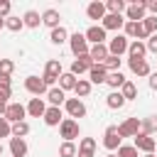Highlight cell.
<instances>
[{
    "label": "cell",
    "instance_id": "6da1fadb",
    "mask_svg": "<svg viewBox=\"0 0 157 157\" xmlns=\"http://www.w3.org/2000/svg\"><path fill=\"white\" fill-rule=\"evenodd\" d=\"M69 47H71V54H74L76 59L91 52V44H88V39H86V34H81V32H74V34L69 37Z\"/></svg>",
    "mask_w": 157,
    "mask_h": 157
},
{
    "label": "cell",
    "instance_id": "7a4b0ae2",
    "mask_svg": "<svg viewBox=\"0 0 157 157\" xmlns=\"http://www.w3.org/2000/svg\"><path fill=\"white\" fill-rule=\"evenodd\" d=\"M61 74H64V71H61V61H59V59H49L47 66H44V76H42V78H44V83H47L49 88H54V83L59 81Z\"/></svg>",
    "mask_w": 157,
    "mask_h": 157
},
{
    "label": "cell",
    "instance_id": "3957f363",
    "mask_svg": "<svg viewBox=\"0 0 157 157\" xmlns=\"http://www.w3.org/2000/svg\"><path fill=\"white\" fill-rule=\"evenodd\" d=\"M132 140H135V142H132V147H135V150H140V152H145V155H155V152H157V140H155L152 135L137 132Z\"/></svg>",
    "mask_w": 157,
    "mask_h": 157
},
{
    "label": "cell",
    "instance_id": "277c9868",
    "mask_svg": "<svg viewBox=\"0 0 157 157\" xmlns=\"http://www.w3.org/2000/svg\"><path fill=\"white\" fill-rule=\"evenodd\" d=\"M59 132H61L64 142H74V140L78 137V132H81L78 120H74V118H64V120H61V125H59Z\"/></svg>",
    "mask_w": 157,
    "mask_h": 157
},
{
    "label": "cell",
    "instance_id": "5b68a950",
    "mask_svg": "<svg viewBox=\"0 0 157 157\" xmlns=\"http://www.w3.org/2000/svg\"><path fill=\"white\" fill-rule=\"evenodd\" d=\"M125 17L128 22H142L147 17V7H145V0H135L125 7Z\"/></svg>",
    "mask_w": 157,
    "mask_h": 157
},
{
    "label": "cell",
    "instance_id": "8992f818",
    "mask_svg": "<svg viewBox=\"0 0 157 157\" xmlns=\"http://www.w3.org/2000/svg\"><path fill=\"white\" fill-rule=\"evenodd\" d=\"M123 34L128 37V39H137V42H142V39H150L147 37V32H145V27H142V22H128L125 20V27H123Z\"/></svg>",
    "mask_w": 157,
    "mask_h": 157
},
{
    "label": "cell",
    "instance_id": "52a82bcc",
    "mask_svg": "<svg viewBox=\"0 0 157 157\" xmlns=\"http://www.w3.org/2000/svg\"><path fill=\"white\" fill-rule=\"evenodd\" d=\"M128 47H130V39H128L125 34H115L113 39H108V52H110L113 56L128 54Z\"/></svg>",
    "mask_w": 157,
    "mask_h": 157
},
{
    "label": "cell",
    "instance_id": "ba28073f",
    "mask_svg": "<svg viewBox=\"0 0 157 157\" xmlns=\"http://www.w3.org/2000/svg\"><path fill=\"white\" fill-rule=\"evenodd\" d=\"M25 88H27L34 98L47 96V91H49V86H47L44 78H39V76H27V78H25Z\"/></svg>",
    "mask_w": 157,
    "mask_h": 157
},
{
    "label": "cell",
    "instance_id": "9c48e42d",
    "mask_svg": "<svg viewBox=\"0 0 157 157\" xmlns=\"http://www.w3.org/2000/svg\"><path fill=\"white\" fill-rule=\"evenodd\" d=\"M140 125H142L140 118H128L125 123L118 125V135H120V137H135V135L140 132Z\"/></svg>",
    "mask_w": 157,
    "mask_h": 157
},
{
    "label": "cell",
    "instance_id": "30bf717a",
    "mask_svg": "<svg viewBox=\"0 0 157 157\" xmlns=\"http://www.w3.org/2000/svg\"><path fill=\"white\" fill-rule=\"evenodd\" d=\"M120 140H123V137L118 135V125H108V128H105V132H103V147L113 152V150H118V147H120Z\"/></svg>",
    "mask_w": 157,
    "mask_h": 157
},
{
    "label": "cell",
    "instance_id": "8fae6325",
    "mask_svg": "<svg viewBox=\"0 0 157 157\" xmlns=\"http://www.w3.org/2000/svg\"><path fill=\"white\" fill-rule=\"evenodd\" d=\"M64 108H66V113H69V118H83L86 115V105H83V101L81 98H66V103H64Z\"/></svg>",
    "mask_w": 157,
    "mask_h": 157
},
{
    "label": "cell",
    "instance_id": "7c38bea8",
    "mask_svg": "<svg viewBox=\"0 0 157 157\" xmlns=\"http://www.w3.org/2000/svg\"><path fill=\"white\" fill-rule=\"evenodd\" d=\"M25 115H27V105H22V103H10L5 110V120H10V123H22Z\"/></svg>",
    "mask_w": 157,
    "mask_h": 157
},
{
    "label": "cell",
    "instance_id": "4fadbf2b",
    "mask_svg": "<svg viewBox=\"0 0 157 157\" xmlns=\"http://www.w3.org/2000/svg\"><path fill=\"white\" fill-rule=\"evenodd\" d=\"M83 34H86V39H88L91 47H93V44H105V39H108V37H105V29H103L101 25H91Z\"/></svg>",
    "mask_w": 157,
    "mask_h": 157
},
{
    "label": "cell",
    "instance_id": "5bb4252c",
    "mask_svg": "<svg viewBox=\"0 0 157 157\" xmlns=\"http://www.w3.org/2000/svg\"><path fill=\"white\" fill-rule=\"evenodd\" d=\"M91 66H93V59L88 56V54H83V56H78V59H74V64H71V74L74 76H81V74H88L91 71Z\"/></svg>",
    "mask_w": 157,
    "mask_h": 157
},
{
    "label": "cell",
    "instance_id": "9a60e30c",
    "mask_svg": "<svg viewBox=\"0 0 157 157\" xmlns=\"http://www.w3.org/2000/svg\"><path fill=\"white\" fill-rule=\"evenodd\" d=\"M86 15H88V20H98V22H103V17L108 15V10H105V2H98V0L88 2V7H86Z\"/></svg>",
    "mask_w": 157,
    "mask_h": 157
},
{
    "label": "cell",
    "instance_id": "2e32d148",
    "mask_svg": "<svg viewBox=\"0 0 157 157\" xmlns=\"http://www.w3.org/2000/svg\"><path fill=\"white\" fill-rule=\"evenodd\" d=\"M42 120H44V125H49V128H56V125H61V120H64V115H61V108H54V105H49Z\"/></svg>",
    "mask_w": 157,
    "mask_h": 157
},
{
    "label": "cell",
    "instance_id": "e0dca14e",
    "mask_svg": "<svg viewBox=\"0 0 157 157\" xmlns=\"http://www.w3.org/2000/svg\"><path fill=\"white\" fill-rule=\"evenodd\" d=\"M59 20H61V15H59V10H54V7H49V10H44V12H42V25H47L49 29L61 27V25H59Z\"/></svg>",
    "mask_w": 157,
    "mask_h": 157
},
{
    "label": "cell",
    "instance_id": "ac0fdd59",
    "mask_svg": "<svg viewBox=\"0 0 157 157\" xmlns=\"http://www.w3.org/2000/svg\"><path fill=\"white\" fill-rule=\"evenodd\" d=\"M101 27H103L105 32H108V29H115V32H118L120 27H125V20H123V15H110V12H108V15L103 17Z\"/></svg>",
    "mask_w": 157,
    "mask_h": 157
},
{
    "label": "cell",
    "instance_id": "d6986e66",
    "mask_svg": "<svg viewBox=\"0 0 157 157\" xmlns=\"http://www.w3.org/2000/svg\"><path fill=\"white\" fill-rule=\"evenodd\" d=\"M128 56L130 59H137V61H142L145 56H147V44L145 42H130V47H128Z\"/></svg>",
    "mask_w": 157,
    "mask_h": 157
},
{
    "label": "cell",
    "instance_id": "ffe728a7",
    "mask_svg": "<svg viewBox=\"0 0 157 157\" xmlns=\"http://www.w3.org/2000/svg\"><path fill=\"white\" fill-rule=\"evenodd\" d=\"M128 66H130V71H132L135 76H150V74H152L147 59H142V61H137V59H128Z\"/></svg>",
    "mask_w": 157,
    "mask_h": 157
},
{
    "label": "cell",
    "instance_id": "44dd1931",
    "mask_svg": "<svg viewBox=\"0 0 157 157\" xmlns=\"http://www.w3.org/2000/svg\"><path fill=\"white\" fill-rule=\"evenodd\" d=\"M47 101H49V105L61 108V105L66 103V93H64L59 86H54V88H49V91H47Z\"/></svg>",
    "mask_w": 157,
    "mask_h": 157
},
{
    "label": "cell",
    "instance_id": "7402d4cb",
    "mask_svg": "<svg viewBox=\"0 0 157 157\" xmlns=\"http://www.w3.org/2000/svg\"><path fill=\"white\" fill-rule=\"evenodd\" d=\"M27 113H29L32 118H44V113H47L44 98H29V103H27Z\"/></svg>",
    "mask_w": 157,
    "mask_h": 157
},
{
    "label": "cell",
    "instance_id": "603a6c76",
    "mask_svg": "<svg viewBox=\"0 0 157 157\" xmlns=\"http://www.w3.org/2000/svg\"><path fill=\"white\" fill-rule=\"evenodd\" d=\"M108 44H93L91 47V52H88V56L93 59V64H103L105 59H108Z\"/></svg>",
    "mask_w": 157,
    "mask_h": 157
},
{
    "label": "cell",
    "instance_id": "cb8c5ba5",
    "mask_svg": "<svg viewBox=\"0 0 157 157\" xmlns=\"http://www.w3.org/2000/svg\"><path fill=\"white\" fill-rule=\"evenodd\" d=\"M105 78H108L105 66H103V64H93L91 71H88V81H91V83H105Z\"/></svg>",
    "mask_w": 157,
    "mask_h": 157
},
{
    "label": "cell",
    "instance_id": "d4e9b609",
    "mask_svg": "<svg viewBox=\"0 0 157 157\" xmlns=\"http://www.w3.org/2000/svg\"><path fill=\"white\" fill-rule=\"evenodd\" d=\"M10 155L12 157H27V142H25V137H10Z\"/></svg>",
    "mask_w": 157,
    "mask_h": 157
},
{
    "label": "cell",
    "instance_id": "484cf974",
    "mask_svg": "<svg viewBox=\"0 0 157 157\" xmlns=\"http://www.w3.org/2000/svg\"><path fill=\"white\" fill-rule=\"evenodd\" d=\"M76 157H96V140L93 137H83L78 142V155Z\"/></svg>",
    "mask_w": 157,
    "mask_h": 157
},
{
    "label": "cell",
    "instance_id": "4316f807",
    "mask_svg": "<svg viewBox=\"0 0 157 157\" xmlns=\"http://www.w3.org/2000/svg\"><path fill=\"white\" fill-rule=\"evenodd\" d=\"M125 103H128V101L123 98V93H120V91H110V93L105 96V105H108L110 110H120Z\"/></svg>",
    "mask_w": 157,
    "mask_h": 157
},
{
    "label": "cell",
    "instance_id": "83f0119b",
    "mask_svg": "<svg viewBox=\"0 0 157 157\" xmlns=\"http://www.w3.org/2000/svg\"><path fill=\"white\" fill-rule=\"evenodd\" d=\"M76 81H78V78H76L71 71H64V74L59 76V88H61L64 93H66V91H74V88H76Z\"/></svg>",
    "mask_w": 157,
    "mask_h": 157
},
{
    "label": "cell",
    "instance_id": "f1b7e54d",
    "mask_svg": "<svg viewBox=\"0 0 157 157\" xmlns=\"http://www.w3.org/2000/svg\"><path fill=\"white\" fill-rule=\"evenodd\" d=\"M22 20H25V27H32V29H37V27L42 25V15H39L37 10H27V12L22 15Z\"/></svg>",
    "mask_w": 157,
    "mask_h": 157
},
{
    "label": "cell",
    "instance_id": "f546056e",
    "mask_svg": "<svg viewBox=\"0 0 157 157\" xmlns=\"http://www.w3.org/2000/svg\"><path fill=\"white\" fill-rule=\"evenodd\" d=\"M49 42H52V44H56V47H61L64 42H69V32H66L64 27H56V29H52V32H49Z\"/></svg>",
    "mask_w": 157,
    "mask_h": 157
},
{
    "label": "cell",
    "instance_id": "4dcf8cb0",
    "mask_svg": "<svg viewBox=\"0 0 157 157\" xmlns=\"http://www.w3.org/2000/svg\"><path fill=\"white\" fill-rule=\"evenodd\" d=\"M125 81H128V78H125L120 71H113V74H108V78H105V83H108L113 91H120V88L125 86Z\"/></svg>",
    "mask_w": 157,
    "mask_h": 157
},
{
    "label": "cell",
    "instance_id": "1f68e13d",
    "mask_svg": "<svg viewBox=\"0 0 157 157\" xmlns=\"http://www.w3.org/2000/svg\"><path fill=\"white\" fill-rule=\"evenodd\" d=\"M91 86H93V83H91L88 78H78V81H76V88H74L76 98H86V96L91 93Z\"/></svg>",
    "mask_w": 157,
    "mask_h": 157
},
{
    "label": "cell",
    "instance_id": "d6a6232c",
    "mask_svg": "<svg viewBox=\"0 0 157 157\" xmlns=\"http://www.w3.org/2000/svg\"><path fill=\"white\" fill-rule=\"evenodd\" d=\"M125 7H128L125 0H108V2H105V10H108L110 15H123Z\"/></svg>",
    "mask_w": 157,
    "mask_h": 157
},
{
    "label": "cell",
    "instance_id": "836d02e7",
    "mask_svg": "<svg viewBox=\"0 0 157 157\" xmlns=\"http://www.w3.org/2000/svg\"><path fill=\"white\" fill-rule=\"evenodd\" d=\"M25 27V20L22 17H15V15H10L7 20H5V29H10V32H20Z\"/></svg>",
    "mask_w": 157,
    "mask_h": 157
},
{
    "label": "cell",
    "instance_id": "e575fe53",
    "mask_svg": "<svg viewBox=\"0 0 157 157\" xmlns=\"http://www.w3.org/2000/svg\"><path fill=\"white\" fill-rule=\"evenodd\" d=\"M29 135V123L22 120V123H12V137H27Z\"/></svg>",
    "mask_w": 157,
    "mask_h": 157
},
{
    "label": "cell",
    "instance_id": "d590c367",
    "mask_svg": "<svg viewBox=\"0 0 157 157\" xmlns=\"http://www.w3.org/2000/svg\"><path fill=\"white\" fill-rule=\"evenodd\" d=\"M78 155V147L74 142H61L59 145V157H76Z\"/></svg>",
    "mask_w": 157,
    "mask_h": 157
},
{
    "label": "cell",
    "instance_id": "8d00e7d4",
    "mask_svg": "<svg viewBox=\"0 0 157 157\" xmlns=\"http://www.w3.org/2000/svg\"><path fill=\"white\" fill-rule=\"evenodd\" d=\"M120 56H113V54H108V59L103 61V66H105V71L108 74H113V71H120Z\"/></svg>",
    "mask_w": 157,
    "mask_h": 157
},
{
    "label": "cell",
    "instance_id": "74e56055",
    "mask_svg": "<svg viewBox=\"0 0 157 157\" xmlns=\"http://www.w3.org/2000/svg\"><path fill=\"white\" fill-rule=\"evenodd\" d=\"M120 93H123L125 101H132V98H137V86H135L132 81H125V86L120 88Z\"/></svg>",
    "mask_w": 157,
    "mask_h": 157
},
{
    "label": "cell",
    "instance_id": "f35d334b",
    "mask_svg": "<svg viewBox=\"0 0 157 157\" xmlns=\"http://www.w3.org/2000/svg\"><path fill=\"white\" fill-rule=\"evenodd\" d=\"M142 27H145V32H147V37H152V34H157V17H152V15H147V17L142 20Z\"/></svg>",
    "mask_w": 157,
    "mask_h": 157
},
{
    "label": "cell",
    "instance_id": "ab89813d",
    "mask_svg": "<svg viewBox=\"0 0 157 157\" xmlns=\"http://www.w3.org/2000/svg\"><path fill=\"white\" fill-rule=\"evenodd\" d=\"M2 137H12V123L5 120V115H0V140Z\"/></svg>",
    "mask_w": 157,
    "mask_h": 157
},
{
    "label": "cell",
    "instance_id": "60d3db41",
    "mask_svg": "<svg viewBox=\"0 0 157 157\" xmlns=\"http://www.w3.org/2000/svg\"><path fill=\"white\" fill-rule=\"evenodd\" d=\"M157 130V120H152V118H145L142 120V125H140V132H145V135H152Z\"/></svg>",
    "mask_w": 157,
    "mask_h": 157
},
{
    "label": "cell",
    "instance_id": "b9f144b4",
    "mask_svg": "<svg viewBox=\"0 0 157 157\" xmlns=\"http://www.w3.org/2000/svg\"><path fill=\"white\" fill-rule=\"evenodd\" d=\"M15 71V61L12 59H0V74L2 76H12Z\"/></svg>",
    "mask_w": 157,
    "mask_h": 157
},
{
    "label": "cell",
    "instance_id": "7bdbcfd3",
    "mask_svg": "<svg viewBox=\"0 0 157 157\" xmlns=\"http://www.w3.org/2000/svg\"><path fill=\"white\" fill-rule=\"evenodd\" d=\"M10 98H12V91H0V115H5V110L10 105Z\"/></svg>",
    "mask_w": 157,
    "mask_h": 157
},
{
    "label": "cell",
    "instance_id": "ee69618b",
    "mask_svg": "<svg viewBox=\"0 0 157 157\" xmlns=\"http://www.w3.org/2000/svg\"><path fill=\"white\" fill-rule=\"evenodd\" d=\"M118 157H137V150L132 145H120L118 147Z\"/></svg>",
    "mask_w": 157,
    "mask_h": 157
},
{
    "label": "cell",
    "instance_id": "f6af8a7d",
    "mask_svg": "<svg viewBox=\"0 0 157 157\" xmlns=\"http://www.w3.org/2000/svg\"><path fill=\"white\" fill-rule=\"evenodd\" d=\"M10 10H12V2L10 0H0V17H10Z\"/></svg>",
    "mask_w": 157,
    "mask_h": 157
},
{
    "label": "cell",
    "instance_id": "bcb514c9",
    "mask_svg": "<svg viewBox=\"0 0 157 157\" xmlns=\"http://www.w3.org/2000/svg\"><path fill=\"white\" fill-rule=\"evenodd\" d=\"M10 83H12V78L0 74V91H12V86H10Z\"/></svg>",
    "mask_w": 157,
    "mask_h": 157
},
{
    "label": "cell",
    "instance_id": "7dc6e473",
    "mask_svg": "<svg viewBox=\"0 0 157 157\" xmlns=\"http://www.w3.org/2000/svg\"><path fill=\"white\" fill-rule=\"evenodd\" d=\"M145 44H147V52H152V54H157V34H152V37H150V39H147Z\"/></svg>",
    "mask_w": 157,
    "mask_h": 157
},
{
    "label": "cell",
    "instance_id": "c3c4849f",
    "mask_svg": "<svg viewBox=\"0 0 157 157\" xmlns=\"http://www.w3.org/2000/svg\"><path fill=\"white\" fill-rule=\"evenodd\" d=\"M147 12H152V17H157V0H145Z\"/></svg>",
    "mask_w": 157,
    "mask_h": 157
},
{
    "label": "cell",
    "instance_id": "681fc988",
    "mask_svg": "<svg viewBox=\"0 0 157 157\" xmlns=\"http://www.w3.org/2000/svg\"><path fill=\"white\" fill-rule=\"evenodd\" d=\"M147 83H150V88H152V91H157V71H152V74L147 76Z\"/></svg>",
    "mask_w": 157,
    "mask_h": 157
},
{
    "label": "cell",
    "instance_id": "f907efd6",
    "mask_svg": "<svg viewBox=\"0 0 157 157\" xmlns=\"http://www.w3.org/2000/svg\"><path fill=\"white\" fill-rule=\"evenodd\" d=\"M2 27H5V17H0V29H2Z\"/></svg>",
    "mask_w": 157,
    "mask_h": 157
},
{
    "label": "cell",
    "instance_id": "816d5d0a",
    "mask_svg": "<svg viewBox=\"0 0 157 157\" xmlns=\"http://www.w3.org/2000/svg\"><path fill=\"white\" fill-rule=\"evenodd\" d=\"M105 157H118V155H113V152H110V155H105Z\"/></svg>",
    "mask_w": 157,
    "mask_h": 157
},
{
    "label": "cell",
    "instance_id": "f5cc1de1",
    "mask_svg": "<svg viewBox=\"0 0 157 157\" xmlns=\"http://www.w3.org/2000/svg\"><path fill=\"white\" fill-rule=\"evenodd\" d=\"M2 150H5V147H2V142H0V155H2Z\"/></svg>",
    "mask_w": 157,
    "mask_h": 157
},
{
    "label": "cell",
    "instance_id": "db71d44e",
    "mask_svg": "<svg viewBox=\"0 0 157 157\" xmlns=\"http://www.w3.org/2000/svg\"><path fill=\"white\" fill-rule=\"evenodd\" d=\"M145 157H157V155H145Z\"/></svg>",
    "mask_w": 157,
    "mask_h": 157
}]
</instances>
